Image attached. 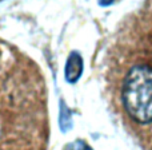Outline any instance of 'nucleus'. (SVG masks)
<instances>
[{
  "label": "nucleus",
  "mask_w": 152,
  "mask_h": 150,
  "mask_svg": "<svg viewBox=\"0 0 152 150\" xmlns=\"http://www.w3.org/2000/svg\"><path fill=\"white\" fill-rule=\"evenodd\" d=\"M123 105L134 121L152 123V69L137 64L128 71L123 83Z\"/></svg>",
  "instance_id": "nucleus-1"
},
{
  "label": "nucleus",
  "mask_w": 152,
  "mask_h": 150,
  "mask_svg": "<svg viewBox=\"0 0 152 150\" xmlns=\"http://www.w3.org/2000/svg\"><path fill=\"white\" fill-rule=\"evenodd\" d=\"M81 74V59L77 54H72L67 62L66 78L68 82H75Z\"/></svg>",
  "instance_id": "nucleus-2"
},
{
  "label": "nucleus",
  "mask_w": 152,
  "mask_h": 150,
  "mask_svg": "<svg viewBox=\"0 0 152 150\" xmlns=\"http://www.w3.org/2000/svg\"><path fill=\"white\" fill-rule=\"evenodd\" d=\"M64 150H92V149L84 141H75V142H71L69 145H67Z\"/></svg>",
  "instance_id": "nucleus-3"
}]
</instances>
